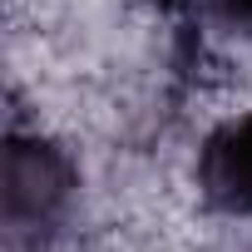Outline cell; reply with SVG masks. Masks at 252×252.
Wrapping results in <instances>:
<instances>
[{
    "label": "cell",
    "instance_id": "7a4b0ae2",
    "mask_svg": "<svg viewBox=\"0 0 252 252\" xmlns=\"http://www.w3.org/2000/svg\"><path fill=\"white\" fill-rule=\"evenodd\" d=\"M208 10H213V20H222L227 30L252 35V0H208Z\"/></svg>",
    "mask_w": 252,
    "mask_h": 252
},
{
    "label": "cell",
    "instance_id": "6da1fadb",
    "mask_svg": "<svg viewBox=\"0 0 252 252\" xmlns=\"http://www.w3.org/2000/svg\"><path fill=\"white\" fill-rule=\"evenodd\" d=\"M198 183L213 208L252 218V114H237L203 139Z\"/></svg>",
    "mask_w": 252,
    "mask_h": 252
}]
</instances>
